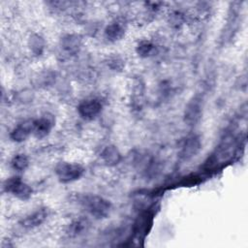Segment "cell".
Instances as JSON below:
<instances>
[{"label": "cell", "mask_w": 248, "mask_h": 248, "mask_svg": "<svg viewBox=\"0 0 248 248\" xmlns=\"http://www.w3.org/2000/svg\"><path fill=\"white\" fill-rule=\"evenodd\" d=\"M124 28L120 23L113 22L107 26L105 30L106 38L110 42H115L120 40L124 35Z\"/></svg>", "instance_id": "11"}, {"label": "cell", "mask_w": 248, "mask_h": 248, "mask_svg": "<svg viewBox=\"0 0 248 248\" xmlns=\"http://www.w3.org/2000/svg\"><path fill=\"white\" fill-rule=\"evenodd\" d=\"M34 129V120H26L20 124H18L10 134L11 139L14 141L21 142L25 140L31 133H33Z\"/></svg>", "instance_id": "6"}, {"label": "cell", "mask_w": 248, "mask_h": 248, "mask_svg": "<svg viewBox=\"0 0 248 248\" xmlns=\"http://www.w3.org/2000/svg\"><path fill=\"white\" fill-rule=\"evenodd\" d=\"M81 205L95 218H105L109 214L111 204L110 202L96 195H85L80 199Z\"/></svg>", "instance_id": "1"}, {"label": "cell", "mask_w": 248, "mask_h": 248, "mask_svg": "<svg viewBox=\"0 0 248 248\" xmlns=\"http://www.w3.org/2000/svg\"><path fill=\"white\" fill-rule=\"evenodd\" d=\"M30 48L36 55L42 54L45 48V42L39 35H33L30 38Z\"/></svg>", "instance_id": "16"}, {"label": "cell", "mask_w": 248, "mask_h": 248, "mask_svg": "<svg viewBox=\"0 0 248 248\" xmlns=\"http://www.w3.org/2000/svg\"><path fill=\"white\" fill-rule=\"evenodd\" d=\"M102 159L108 166H115L121 160V154L114 145H108L102 152Z\"/></svg>", "instance_id": "10"}, {"label": "cell", "mask_w": 248, "mask_h": 248, "mask_svg": "<svg viewBox=\"0 0 248 248\" xmlns=\"http://www.w3.org/2000/svg\"><path fill=\"white\" fill-rule=\"evenodd\" d=\"M53 127V121L49 117H41L34 120L33 134L37 139H43L46 137Z\"/></svg>", "instance_id": "9"}, {"label": "cell", "mask_w": 248, "mask_h": 248, "mask_svg": "<svg viewBox=\"0 0 248 248\" xmlns=\"http://www.w3.org/2000/svg\"><path fill=\"white\" fill-rule=\"evenodd\" d=\"M202 114V99L196 95L192 98V100L187 104L184 111V120L190 125H196Z\"/></svg>", "instance_id": "4"}, {"label": "cell", "mask_w": 248, "mask_h": 248, "mask_svg": "<svg viewBox=\"0 0 248 248\" xmlns=\"http://www.w3.org/2000/svg\"><path fill=\"white\" fill-rule=\"evenodd\" d=\"M11 165H12L14 170H18V171H22V170L27 169V167L29 165V160H28L26 155L17 154L12 159Z\"/></svg>", "instance_id": "15"}, {"label": "cell", "mask_w": 248, "mask_h": 248, "mask_svg": "<svg viewBox=\"0 0 248 248\" xmlns=\"http://www.w3.org/2000/svg\"><path fill=\"white\" fill-rule=\"evenodd\" d=\"M61 46L68 52H76L80 46V38L77 35H67L62 39Z\"/></svg>", "instance_id": "14"}, {"label": "cell", "mask_w": 248, "mask_h": 248, "mask_svg": "<svg viewBox=\"0 0 248 248\" xmlns=\"http://www.w3.org/2000/svg\"><path fill=\"white\" fill-rule=\"evenodd\" d=\"M152 224V214H150L149 212H145L142 213L140 216H139L137 222H136V232L139 235H141L142 233L145 235L146 233H148L147 232L149 231V229L147 228L148 226H151Z\"/></svg>", "instance_id": "12"}, {"label": "cell", "mask_w": 248, "mask_h": 248, "mask_svg": "<svg viewBox=\"0 0 248 248\" xmlns=\"http://www.w3.org/2000/svg\"><path fill=\"white\" fill-rule=\"evenodd\" d=\"M84 172V169L74 163L61 162L55 168V173L62 183H69L79 179Z\"/></svg>", "instance_id": "2"}, {"label": "cell", "mask_w": 248, "mask_h": 248, "mask_svg": "<svg viewBox=\"0 0 248 248\" xmlns=\"http://www.w3.org/2000/svg\"><path fill=\"white\" fill-rule=\"evenodd\" d=\"M47 214L48 213H47L46 208H40V209L34 211L33 213L29 214L25 218H23L20 221V225L23 228H26V229H31V228L38 227L42 223L45 222V220L47 217Z\"/></svg>", "instance_id": "8"}, {"label": "cell", "mask_w": 248, "mask_h": 248, "mask_svg": "<svg viewBox=\"0 0 248 248\" xmlns=\"http://www.w3.org/2000/svg\"><path fill=\"white\" fill-rule=\"evenodd\" d=\"M89 227V222L86 219L80 218L72 222L68 228V234L70 236H78L82 234L87 231Z\"/></svg>", "instance_id": "13"}, {"label": "cell", "mask_w": 248, "mask_h": 248, "mask_svg": "<svg viewBox=\"0 0 248 248\" xmlns=\"http://www.w3.org/2000/svg\"><path fill=\"white\" fill-rule=\"evenodd\" d=\"M102 110V104L96 99H90L82 101L78 107V111L79 115L84 119H93L95 118Z\"/></svg>", "instance_id": "5"}, {"label": "cell", "mask_w": 248, "mask_h": 248, "mask_svg": "<svg viewBox=\"0 0 248 248\" xmlns=\"http://www.w3.org/2000/svg\"><path fill=\"white\" fill-rule=\"evenodd\" d=\"M3 187L7 193H12L14 196L22 201L28 200L32 195L31 187L24 183L19 176H13L8 178L5 181Z\"/></svg>", "instance_id": "3"}, {"label": "cell", "mask_w": 248, "mask_h": 248, "mask_svg": "<svg viewBox=\"0 0 248 248\" xmlns=\"http://www.w3.org/2000/svg\"><path fill=\"white\" fill-rule=\"evenodd\" d=\"M201 140L198 137L192 136L185 140L181 151H180V157L184 160H189L192 157L196 156V154L201 149Z\"/></svg>", "instance_id": "7"}, {"label": "cell", "mask_w": 248, "mask_h": 248, "mask_svg": "<svg viewBox=\"0 0 248 248\" xmlns=\"http://www.w3.org/2000/svg\"><path fill=\"white\" fill-rule=\"evenodd\" d=\"M154 45L151 44L150 42L148 41H142L139 44L138 47H137V52L140 56H142V57H147L149 56L153 50H154Z\"/></svg>", "instance_id": "17"}]
</instances>
